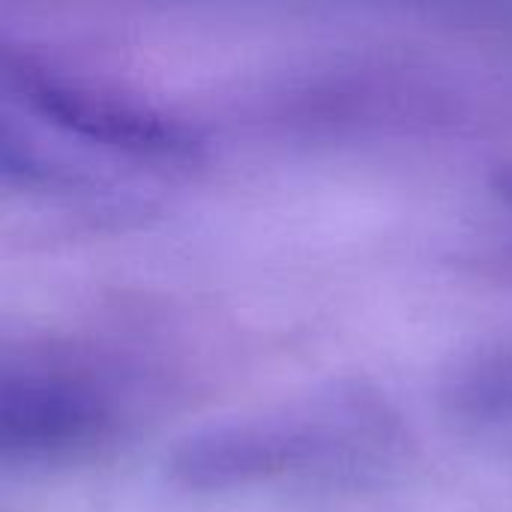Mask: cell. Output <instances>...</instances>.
<instances>
[{
    "label": "cell",
    "mask_w": 512,
    "mask_h": 512,
    "mask_svg": "<svg viewBox=\"0 0 512 512\" xmlns=\"http://www.w3.org/2000/svg\"><path fill=\"white\" fill-rule=\"evenodd\" d=\"M327 438L321 426L285 423H243L213 429L192 438L174 456V474L195 489H231L279 477L309 465L321 456Z\"/></svg>",
    "instance_id": "7a4b0ae2"
},
{
    "label": "cell",
    "mask_w": 512,
    "mask_h": 512,
    "mask_svg": "<svg viewBox=\"0 0 512 512\" xmlns=\"http://www.w3.org/2000/svg\"><path fill=\"white\" fill-rule=\"evenodd\" d=\"M105 399L63 375H24L3 384L0 444L6 456L39 462L78 453L108 429Z\"/></svg>",
    "instance_id": "6da1fadb"
}]
</instances>
